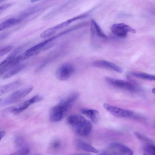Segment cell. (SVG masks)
<instances>
[{
	"instance_id": "cell-1",
	"label": "cell",
	"mask_w": 155,
	"mask_h": 155,
	"mask_svg": "<svg viewBox=\"0 0 155 155\" xmlns=\"http://www.w3.org/2000/svg\"><path fill=\"white\" fill-rule=\"evenodd\" d=\"M79 95L78 93L73 92L53 107L50 113L51 121L56 122L61 120L70 110Z\"/></svg>"
},
{
	"instance_id": "cell-2",
	"label": "cell",
	"mask_w": 155,
	"mask_h": 155,
	"mask_svg": "<svg viewBox=\"0 0 155 155\" xmlns=\"http://www.w3.org/2000/svg\"><path fill=\"white\" fill-rule=\"evenodd\" d=\"M33 88L32 86H30L17 90L8 97L0 99V106H3L15 103L28 95L32 91Z\"/></svg>"
},
{
	"instance_id": "cell-3",
	"label": "cell",
	"mask_w": 155,
	"mask_h": 155,
	"mask_svg": "<svg viewBox=\"0 0 155 155\" xmlns=\"http://www.w3.org/2000/svg\"><path fill=\"white\" fill-rule=\"evenodd\" d=\"M105 79L109 84L117 88L130 92H136L138 88L134 83L130 81L106 77Z\"/></svg>"
},
{
	"instance_id": "cell-4",
	"label": "cell",
	"mask_w": 155,
	"mask_h": 155,
	"mask_svg": "<svg viewBox=\"0 0 155 155\" xmlns=\"http://www.w3.org/2000/svg\"><path fill=\"white\" fill-rule=\"evenodd\" d=\"M74 70V66L71 64L64 63L60 65L57 68L55 75L57 78L60 81H66L72 75Z\"/></svg>"
},
{
	"instance_id": "cell-5",
	"label": "cell",
	"mask_w": 155,
	"mask_h": 155,
	"mask_svg": "<svg viewBox=\"0 0 155 155\" xmlns=\"http://www.w3.org/2000/svg\"><path fill=\"white\" fill-rule=\"evenodd\" d=\"M110 29L114 35L120 38H126L128 32H136L135 29L124 23L114 24L111 26Z\"/></svg>"
},
{
	"instance_id": "cell-6",
	"label": "cell",
	"mask_w": 155,
	"mask_h": 155,
	"mask_svg": "<svg viewBox=\"0 0 155 155\" xmlns=\"http://www.w3.org/2000/svg\"><path fill=\"white\" fill-rule=\"evenodd\" d=\"M104 108L110 113L116 117H129L132 116L133 113L131 110L124 109L111 105L104 103Z\"/></svg>"
},
{
	"instance_id": "cell-7",
	"label": "cell",
	"mask_w": 155,
	"mask_h": 155,
	"mask_svg": "<svg viewBox=\"0 0 155 155\" xmlns=\"http://www.w3.org/2000/svg\"><path fill=\"white\" fill-rule=\"evenodd\" d=\"M109 148L114 154L132 155L134 154L132 150L120 143H112L109 145Z\"/></svg>"
},
{
	"instance_id": "cell-8",
	"label": "cell",
	"mask_w": 155,
	"mask_h": 155,
	"mask_svg": "<svg viewBox=\"0 0 155 155\" xmlns=\"http://www.w3.org/2000/svg\"><path fill=\"white\" fill-rule=\"evenodd\" d=\"M24 53L17 56L14 59L5 64L0 66V76L18 65L23 61L27 59Z\"/></svg>"
},
{
	"instance_id": "cell-9",
	"label": "cell",
	"mask_w": 155,
	"mask_h": 155,
	"mask_svg": "<svg viewBox=\"0 0 155 155\" xmlns=\"http://www.w3.org/2000/svg\"><path fill=\"white\" fill-rule=\"evenodd\" d=\"M92 65L94 67L106 68L116 72L121 73L123 70L121 67L110 62L104 60H99L93 62Z\"/></svg>"
},
{
	"instance_id": "cell-10",
	"label": "cell",
	"mask_w": 155,
	"mask_h": 155,
	"mask_svg": "<svg viewBox=\"0 0 155 155\" xmlns=\"http://www.w3.org/2000/svg\"><path fill=\"white\" fill-rule=\"evenodd\" d=\"M42 99V97L36 95L31 98L25 101L18 107H14L12 110V113L15 114H19L26 109L31 105L41 101Z\"/></svg>"
},
{
	"instance_id": "cell-11",
	"label": "cell",
	"mask_w": 155,
	"mask_h": 155,
	"mask_svg": "<svg viewBox=\"0 0 155 155\" xmlns=\"http://www.w3.org/2000/svg\"><path fill=\"white\" fill-rule=\"evenodd\" d=\"M92 128V125L91 122L86 119L74 129L77 134L82 136H86L90 134Z\"/></svg>"
},
{
	"instance_id": "cell-12",
	"label": "cell",
	"mask_w": 155,
	"mask_h": 155,
	"mask_svg": "<svg viewBox=\"0 0 155 155\" xmlns=\"http://www.w3.org/2000/svg\"><path fill=\"white\" fill-rule=\"evenodd\" d=\"M86 119L83 116L78 114H71L67 118L68 124L74 129L84 121Z\"/></svg>"
},
{
	"instance_id": "cell-13",
	"label": "cell",
	"mask_w": 155,
	"mask_h": 155,
	"mask_svg": "<svg viewBox=\"0 0 155 155\" xmlns=\"http://www.w3.org/2000/svg\"><path fill=\"white\" fill-rule=\"evenodd\" d=\"M80 112L92 122L97 123L99 118V113L97 110L86 108L81 109Z\"/></svg>"
},
{
	"instance_id": "cell-14",
	"label": "cell",
	"mask_w": 155,
	"mask_h": 155,
	"mask_svg": "<svg viewBox=\"0 0 155 155\" xmlns=\"http://www.w3.org/2000/svg\"><path fill=\"white\" fill-rule=\"evenodd\" d=\"M91 31L93 37L96 35L103 39H107V36L94 19H91Z\"/></svg>"
},
{
	"instance_id": "cell-15",
	"label": "cell",
	"mask_w": 155,
	"mask_h": 155,
	"mask_svg": "<svg viewBox=\"0 0 155 155\" xmlns=\"http://www.w3.org/2000/svg\"><path fill=\"white\" fill-rule=\"evenodd\" d=\"M21 84V81L18 80L6 84L1 87L0 88V96L17 88Z\"/></svg>"
},
{
	"instance_id": "cell-16",
	"label": "cell",
	"mask_w": 155,
	"mask_h": 155,
	"mask_svg": "<svg viewBox=\"0 0 155 155\" xmlns=\"http://www.w3.org/2000/svg\"><path fill=\"white\" fill-rule=\"evenodd\" d=\"M77 147L79 149L88 152L98 153V150L89 144L81 140H78L76 142Z\"/></svg>"
},
{
	"instance_id": "cell-17",
	"label": "cell",
	"mask_w": 155,
	"mask_h": 155,
	"mask_svg": "<svg viewBox=\"0 0 155 155\" xmlns=\"http://www.w3.org/2000/svg\"><path fill=\"white\" fill-rule=\"evenodd\" d=\"M129 73L130 75L140 79L155 81V75H154L137 72H130Z\"/></svg>"
},
{
	"instance_id": "cell-18",
	"label": "cell",
	"mask_w": 155,
	"mask_h": 155,
	"mask_svg": "<svg viewBox=\"0 0 155 155\" xmlns=\"http://www.w3.org/2000/svg\"><path fill=\"white\" fill-rule=\"evenodd\" d=\"M25 66V64H19L6 72L3 76L2 79H6L11 78L21 71Z\"/></svg>"
},
{
	"instance_id": "cell-19",
	"label": "cell",
	"mask_w": 155,
	"mask_h": 155,
	"mask_svg": "<svg viewBox=\"0 0 155 155\" xmlns=\"http://www.w3.org/2000/svg\"><path fill=\"white\" fill-rule=\"evenodd\" d=\"M21 21L20 19L11 18L8 19L0 25V31L3 30L18 24Z\"/></svg>"
},
{
	"instance_id": "cell-20",
	"label": "cell",
	"mask_w": 155,
	"mask_h": 155,
	"mask_svg": "<svg viewBox=\"0 0 155 155\" xmlns=\"http://www.w3.org/2000/svg\"><path fill=\"white\" fill-rule=\"evenodd\" d=\"M62 29L59 24L48 28L43 31L40 35L41 38H45L49 37Z\"/></svg>"
},
{
	"instance_id": "cell-21",
	"label": "cell",
	"mask_w": 155,
	"mask_h": 155,
	"mask_svg": "<svg viewBox=\"0 0 155 155\" xmlns=\"http://www.w3.org/2000/svg\"><path fill=\"white\" fill-rule=\"evenodd\" d=\"M20 50V48H18L11 53L3 61L1 62L0 66L5 64L14 59L17 56V55Z\"/></svg>"
},
{
	"instance_id": "cell-22",
	"label": "cell",
	"mask_w": 155,
	"mask_h": 155,
	"mask_svg": "<svg viewBox=\"0 0 155 155\" xmlns=\"http://www.w3.org/2000/svg\"><path fill=\"white\" fill-rule=\"evenodd\" d=\"M61 145L60 141L56 139L53 141L49 145V150L52 153H56L60 149Z\"/></svg>"
},
{
	"instance_id": "cell-23",
	"label": "cell",
	"mask_w": 155,
	"mask_h": 155,
	"mask_svg": "<svg viewBox=\"0 0 155 155\" xmlns=\"http://www.w3.org/2000/svg\"><path fill=\"white\" fill-rule=\"evenodd\" d=\"M143 150L146 154L155 155V146L153 144H147L144 146Z\"/></svg>"
},
{
	"instance_id": "cell-24",
	"label": "cell",
	"mask_w": 155,
	"mask_h": 155,
	"mask_svg": "<svg viewBox=\"0 0 155 155\" xmlns=\"http://www.w3.org/2000/svg\"><path fill=\"white\" fill-rule=\"evenodd\" d=\"M30 152L29 150L27 147H24L13 152L11 155H25L28 154Z\"/></svg>"
},
{
	"instance_id": "cell-25",
	"label": "cell",
	"mask_w": 155,
	"mask_h": 155,
	"mask_svg": "<svg viewBox=\"0 0 155 155\" xmlns=\"http://www.w3.org/2000/svg\"><path fill=\"white\" fill-rule=\"evenodd\" d=\"M13 48L12 45H8L5 47L0 50V57L3 56L9 51Z\"/></svg>"
},
{
	"instance_id": "cell-26",
	"label": "cell",
	"mask_w": 155,
	"mask_h": 155,
	"mask_svg": "<svg viewBox=\"0 0 155 155\" xmlns=\"http://www.w3.org/2000/svg\"><path fill=\"white\" fill-rule=\"evenodd\" d=\"M16 145L19 147H22L25 145V141L23 139L20 137H17L15 139Z\"/></svg>"
},
{
	"instance_id": "cell-27",
	"label": "cell",
	"mask_w": 155,
	"mask_h": 155,
	"mask_svg": "<svg viewBox=\"0 0 155 155\" xmlns=\"http://www.w3.org/2000/svg\"><path fill=\"white\" fill-rule=\"evenodd\" d=\"M14 106L9 107L3 110L1 112V114L3 117L7 116L10 113H12V110Z\"/></svg>"
},
{
	"instance_id": "cell-28",
	"label": "cell",
	"mask_w": 155,
	"mask_h": 155,
	"mask_svg": "<svg viewBox=\"0 0 155 155\" xmlns=\"http://www.w3.org/2000/svg\"><path fill=\"white\" fill-rule=\"evenodd\" d=\"M12 3H8L5 4L1 5L0 7V13L4 11L8 8L10 7L12 5Z\"/></svg>"
},
{
	"instance_id": "cell-29",
	"label": "cell",
	"mask_w": 155,
	"mask_h": 155,
	"mask_svg": "<svg viewBox=\"0 0 155 155\" xmlns=\"http://www.w3.org/2000/svg\"><path fill=\"white\" fill-rule=\"evenodd\" d=\"M6 132L5 131L3 130L1 131L0 133V140H1L5 135Z\"/></svg>"
},
{
	"instance_id": "cell-30",
	"label": "cell",
	"mask_w": 155,
	"mask_h": 155,
	"mask_svg": "<svg viewBox=\"0 0 155 155\" xmlns=\"http://www.w3.org/2000/svg\"><path fill=\"white\" fill-rule=\"evenodd\" d=\"M8 34H5L2 35H1L0 36V40H2L6 37L8 36Z\"/></svg>"
},
{
	"instance_id": "cell-31",
	"label": "cell",
	"mask_w": 155,
	"mask_h": 155,
	"mask_svg": "<svg viewBox=\"0 0 155 155\" xmlns=\"http://www.w3.org/2000/svg\"><path fill=\"white\" fill-rule=\"evenodd\" d=\"M152 91L153 93L155 94V87L153 88L152 89Z\"/></svg>"
},
{
	"instance_id": "cell-32",
	"label": "cell",
	"mask_w": 155,
	"mask_h": 155,
	"mask_svg": "<svg viewBox=\"0 0 155 155\" xmlns=\"http://www.w3.org/2000/svg\"><path fill=\"white\" fill-rule=\"evenodd\" d=\"M38 0H31V2H34L37 1Z\"/></svg>"
},
{
	"instance_id": "cell-33",
	"label": "cell",
	"mask_w": 155,
	"mask_h": 155,
	"mask_svg": "<svg viewBox=\"0 0 155 155\" xmlns=\"http://www.w3.org/2000/svg\"><path fill=\"white\" fill-rule=\"evenodd\" d=\"M5 0H0V2H2L4 1Z\"/></svg>"
}]
</instances>
